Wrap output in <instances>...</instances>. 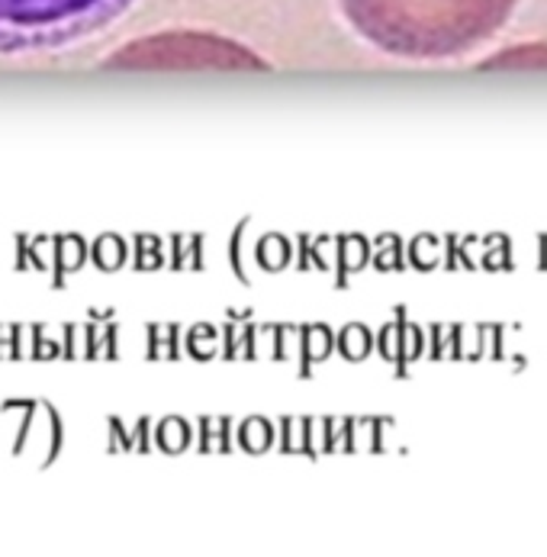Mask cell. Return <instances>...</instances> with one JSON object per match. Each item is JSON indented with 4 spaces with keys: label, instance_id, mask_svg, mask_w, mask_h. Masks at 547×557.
<instances>
[{
    "label": "cell",
    "instance_id": "obj_4",
    "mask_svg": "<svg viewBox=\"0 0 547 557\" xmlns=\"http://www.w3.org/2000/svg\"><path fill=\"white\" fill-rule=\"evenodd\" d=\"M483 69H547V46L545 42H529V46H512L496 55H486L480 62Z\"/></svg>",
    "mask_w": 547,
    "mask_h": 557
},
{
    "label": "cell",
    "instance_id": "obj_2",
    "mask_svg": "<svg viewBox=\"0 0 547 557\" xmlns=\"http://www.w3.org/2000/svg\"><path fill=\"white\" fill-rule=\"evenodd\" d=\"M136 0H0V52L55 49L84 39Z\"/></svg>",
    "mask_w": 547,
    "mask_h": 557
},
{
    "label": "cell",
    "instance_id": "obj_1",
    "mask_svg": "<svg viewBox=\"0 0 547 557\" xmlns=\"http://www.w3.org/2000/svg\"><path fill=\"white\" fill-rule=\"evenodd\" d=\"M351 33L406 65H448L489 46L522 0H335Z\"/></svg>",
    "mask_w": 547,
    "mask_h": 557
},
{
    "label": "cell",
    "instance_id": "obj_3",
    "mask_svg": "<svg viewBox=\"0 0 547 557\" xmlns=\"http://www.w3.org/2000/svg\"><path fill=\"white\" fill-rule=\"evenodd\" d=\"M110 65L120 69H264L248 46L213 33H161L120 49Z\"/></svg>",
    "mask_w": 547,
    "mask_h": 557
}]
</instances>
